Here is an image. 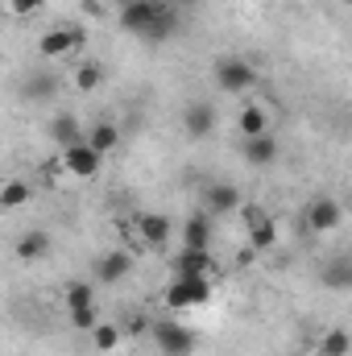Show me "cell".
<instances>
[{
    "instance_id": "1",
    "label": "cell",
    "mask_w": 352,
    "mask_h": 356,
    "mask_svg": "<svg viewBox=\"0 0 352 356\" xmlns=\"http://www.w3.org/2000/svg\"><path fill=\"white\" fill-rule=\"evenodd\" d=\"M120 29L141 42H170L182 29V8L170 0H125L120 4Z\"/></svg>"
},
{
    "instance_id": "2",
    "label": "cell",
    "mask_w": 352,
    "mask_h": 356,
    "mask_svg": "<svg viewBox=\"0 0 352 356\" xmlns=\"http://www.w3.org/2000/svg\"><path fill=\"white\" fill-rule=\"evenodd\" d=\"M211 302V277L203 273H175L170 286L162 290L166 311H186V307H207Z\"/></svg>"
},
{
    "instance_id": "3",
    "label": "cell",
    "mask_w": 352,
    "mask_h": 356,
    "mask_svg": "<svg viewBox=\"0 0 352 356\" xmlns=\"http://www.w3.org/2000/svg\"><path fill=\"white\" fill-rule=\"evenodd\" d=\"M216 88L228 91V95H245V91L257 88V67L249 58H237V54H224L216 63Z\"/></svg>"
},
{
    "instance_id": "4",
    "label": "cell",
    "mask_w": 352,
    "mask_h": 356,
    "mask_svg": "<svg viewBox=\"0 0 352 356\" xmlns=\"http://www.w3.org/2000/svg\"><path fill=\"white\" fill-rule=\"evenodd\" d=\"M154 340H158L162 356H191L199 348V336L186 323H178V319H158L154 323Z\"/></svg>"
},
{
    "instance_id": "5",
    "label": "cell",
    "mask_w": 352,
    "mask_h": 356,
    "mask_svg": "<svg viewBox=\"0 0 352 356\" xmlns=\"http://www.w3.org/2000/svg\"><path fill=\"white\" fill-rule=\"evenodd\" d=\"M99 166H104V154L91 145L88 137L75 141V145H63V170H67L71 178H95Z\"/></svg>"
},
{
    "instance_id": "6",
    "label": "cell",
    "mask_w": 352,
    "mask_h": 356,
    "mask_svg": "<svg viewBox=\"0 0 352 356\" xmlns=\"http://www.w3.org/2000/svg\"><path fill=\"white\" fill-rule=\"evenodd\" d=\"M245 207V195L237 182H207L203 186V211L207 216H232Z\"/></svg>"
},
{
    "instance_id": "7",
    "label": "cell",
    "mask_w": 352,
    "mask_h": 356,
    "mask_svg": "<svg viewBox=\"0 0 352 356\" xmlns=\"http://www.w3.org/2000/svg\"><path fill=\"white\" fill-rule=\"evenodd\" d=\"M133 228H137V241H141V245H150V249H166V245H170V236H175V224H170V216H166V211H141Z\"/></svg>"
},
{
    "instance_id": "8",
    "label": "cell",
    "mask_w": 352,
    "mask_h": 356,
    "mask_svg": "<svg viewBox=\"0 0 352 356\" xmlns=\"http://www.w3.org/2000/svg\"><path fill=\"white\" fill-rule=\"evenodd\" d=\"M340 220H344V207H340L336 199H315V203H307V228H311L315 236L336 232Z\"/></svg>"
},
{
    "instance_id": "9",
    "label": "cell",
    "mask_w": 352,
    "mask_h": 356,
    "mask_svg": "<svg viewBox=\"0 0 352 356\" xmlns=\"http://www.w3.org/2000/svg\"><path fill=\"white\" fill-rule=\"evenodd\" d=\"M75 46H83V29H75V25L50 29V33H42V42H38L42 58H67V54H71Z\"/></svg>"
},
{
    "instance_id": "10",
    "label": "cell",
    "mask_w": 352,
    "mask_h": 356,
    "mask_svg": "<svg viewBox=\"0 0 352 356\" xmlns=\"http://www.w3.org/2000/svg\"><path fill=\"white\" fill-rule=\"evenodd\" d=\"M241 158H245L249 166H257V170L273 166V162H278V137H273V133H265V137H245V141H241Z\"/></svg>"
},
{
    "instance_id": "11",
    "label": "cell",
    "mask_w": 352,
    "mask_h": 356,
    "mask_svg": "<svg viewBox=\"0 0 352 356\" xmlns=\"http://www.w3.org/2000/svg\"><path fill=\"white\" fill-rule=\"evenodd\" d=\"M133 273V253H125V249H112V253H104L99 261H95V277L104 282V286H116V282H125Z\"/></svg>"
},
{
    "instance_id": "12",
    "label": "cell",
    "mask_w": 352,
    "mask_h": 356,
    "mask_svg": "<svg viewBox=\"0 0 352 356\" xmlns=\"http://www.w3.org/2000/svg\"><path fill=\"white\" fill-rule=\"evenodd\" d=\"M182 129H186V137H211L216 133V108L211 104H186L182 108Z\"/></svg>"
},
{
    "instance_id": "13",
    "label": "cell",
    "mask_w": 352,
    "mask_h": 356,
    "mask_svg": "<svg viewBox=\"0 0 352 356\" xmlns=\"http://www.w3.org/2000/svg\"><path fill=\"white\" fill-rule=\"evenodd\" d=\"M182 245H186V249H207V245H211V216H207V211L186 216V224H182Z\"/></svg>"
},
{
    "instance_id": "14",
    "label": "cell",
    "mask_w": 352,
    "mask_h": 356,
    "mask_svg": "<svg viewBox=\"0 0 352 356\" xmlns=\"http://www.w3.org/2000/svg\"><path fill=\"white\" fill-rule=\"evenodd\" d=\"M170 266H175V273H203V277H211V269H216L207 249H186V245L175 253Z\"/></svg>"
},
{
    "instance_id": "15",
    "label": "cell",
    "mask_w": 352,
    "mask_h": 356,
    "mask_svg": "<svg viewBox=\"0 0 352 356\" xmlns=\"http://www.w3.org/2000/svg\"><path fill=\"white\" fill-rule=\"evenodd\" d=\"M46 253H50V236H46L42 228L21 232V241H17V257H21V261H42Z\"/></svg>"
},
{
    "instance_id": "16",
    "label": "cell",
    "mask_w": 352,
    "mask_h": 356,
    "mask_svg": "<svg viewBox=\"0 0 352 356\" xmlns=\"http://www.w3.org/2000/svg\"><path fill=\"white\" fill-rule=\"evenodd\" d=\"M237 129H241V137H265V133H269V112H265L262 104H249V108H241V116H237Z\"/></svg>"
},
{
    "instance_id": "17",
    "label": "cell",
    "mask_w": 352,
    "mask_h": 356,
    "mask_svg": "<svg viewBox=\"0 0 352 356\" xmlns=\"http://www.w3.org/2000/svg\"><path fill=\"white\" fill-rule=\"evenodd\" d=\"M33 199V191H29V182H21V178H8L4 186H0V211H17V207H25Z\"/></svg>"
},
{
    "instance_id": "18",
    "label": "cell",
    "mask_w": 352,
    "mask_h": 356,
    "mask_svg": "<svg viewBox=\"0 0 352 356\" xmlns=\"http://www.w3.org/2000/svg\"><path fill=\"white\" fill-rule=\"evenodd\" d=\"M63 307H67V315L91 311V307H95V290H91L88 282H71V286L63 290Z\"/></svg>"
},
{
    "instance_id": "19",
    "label": "cell",
    "mask_w": 352,
    "mask_h": 356,
    "mask_svg": "<svg viewBox=\"0 0 352 356\" xmlns=\"http://www.w3.org/2000/svg\"><path fill=\"white\" fill-rule=\"evenodd\" d=\"M88 141L99 149V154H108V149H116V145H120V129H116L112 120H95V124H91V133H88Z\"/></svg>"
},
{
    "instance_id": "20",
    "label": "cell",
    "mask_w": 352,
    "mask_h": 356,
    "mask_svg": "<svg viewBox=\"0 0 352 356\" xmlns=\"http://www.w3.org/2000/svg\"><path fill=\"white\" fill-rule=\"evenodd\" d=\"M249 245H253L257 253H265V249L278 245V224H273L269 216H262L257 224H249Z\"/></svg>"
},
{
    "instance_id": "21",
    "label": "cell",
    "mask_w": 352,
    "mask_h": 356,
    "mask_svg": "<svg viewBox=\"0 0 352 356\" xmlns=\"http://www.w3.org/2000/svg\"><path fill=\"white\" fill-rule=\"evenodd\" d=\"M352 353V336L344 327H332L319 336V356H349Z\"/></svg>"
},
{
    "instance_id": "22",
    "label": "cell",
    "mask_w": 352,
    "mask_h": 356,
    "mask_svg": "<svg viewBox=\"0 0 352 356\" xmlns=\"http://www.w3.org/2000/svg\"><path fill=\"white\" fill-rule=\"evenodd\" d=\"M120 336H125V327H116V323L99 319V327L91 332V344H95L99 353H112V348H120Z\"/></svg>"
},
{
    "instance_id": "23",
    "label": "cell",
    "mask_w": 352,
    "mask_h": 356,
    "mask_svg": "<svg viewBox=\"0 0 352 356\" xmlns=\"http://www.w3.org/2000/svg\"><path fill=\"white\" fill-rule=\"evenodd\" d=\"M50 137H54L58 145H75V141H83L75 116H54V120H50Z\"/></svg>"
},
{
    "instance_id": "24",
    "label": "cell",
    "mask_w": 352,
    "mask_h": 356,
    "mask_svg": "<svg viewBox=\"0 0 352 356\" xmlns=\"http://www.w3.org/2000/svg\"><path fill=\"white\" fill-rule=\"evenodd\" d=\"M71 83H75L79 91H95L99 83H104V67H95V63H83V67L71 75Z\"/></svg>"
},
{
    "instance_id": "25",
    "label": "cell",
    "mask_w": 352,
    "mask_h": 356,
    "mask_svg": "<svg viewBox=\"0 0 352 356\" xmlns=\"http://www.w3.org/2000/svg\"><path fill=\"white\" fill-rule=\"evenodd\" d=\"M42 8H46V0H8V13L13 17H33Z\"/></svg>"
},
{
    "instance_id": "26",
    "label": "cell",
    "mask_w": 352,
    "mask_h": 356,
    "mask_svg": "<svg viewBox=\"0 0 352 356\" xmlns=\"http://www.w3.org/2000/svg\"><path fill=\"white\" fill-rule=\"evenodd\" d=\"M145 332H154V323H150V319H141V315H133V319L125 323V336H145Z\"/></svg>"
},
{
    "instance_id": "27",
    "label": "cell",
    "mask_w": 352,
    "mask_h": 356,
    "mask_svg": "<svg viewBox=\"0 0 352 356\" xmlns=\"http://www.w3.org/2000/svg\"><path fill=\"white\" fill-rule=\"evenodd\" d=\"M323 282H328V286H344V282H352V277H349V269H344V266H336V269H328V277H323Z\"/></svg>"
},
{
    "instance_id": "28",
    "label": "cell",
    "mask_w": 352,
    "mask_h": 356,
    "mask_svg": "<svg viewBox=\"0 0 352 356\" xmlns=\"http://www.w3.org/2000/svg\"><path fill=\"white\" fill-rule=\"evenodd\" d=\"M182 4H195V0H178V8H182Z\"/></svg>"
},
{
    "instance_id": "29",
    "label": "cell",
    "mask_w": 352,
    "mask_h": 356,
    "mask_svg": "<svg viewBox=\"0 0 352 356\" xmlns=\"http://www.w3.org/2000/svg\"><path fill=\"white\" fill-rule=\"evenodd\" d=\"M344 4H352V0H344Z\"/></svg>"
}]
</instances>
